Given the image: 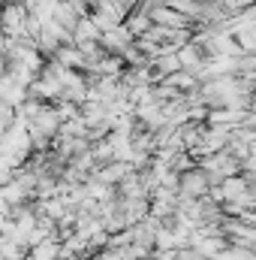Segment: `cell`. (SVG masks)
Segmentation results:
<instances>
[{"label": "cell", "mask_w": 256, "mask_h": 260, "mask_svg": "<svg viewBox=\"0 0 256 260\" xmlns=\"http://www.w3.org/2000/svg\"><path fill=\"white\" fill-rule=\"evenodd\" d=\"M148 18L154 24H166V27H187V24H193L190 15H184L175 6H151L148 9Z\"/></svg>", "instance_id": "cell-1"}]
</instances>
